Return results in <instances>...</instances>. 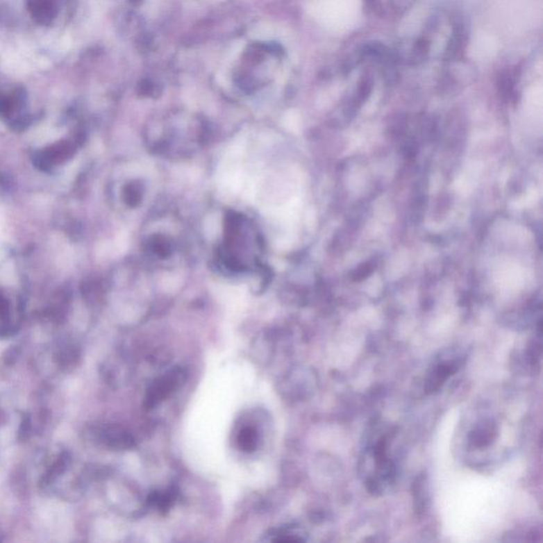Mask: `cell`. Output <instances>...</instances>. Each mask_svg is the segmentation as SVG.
<instances>
[{"label":"cell","mask_w":543,"mask_h":543,"mask_svg":"<svg viewBox=\"0 0 543 543\" xmlns=\"http://www.w3.org/2000/svg\"><path fill=\"white\" fill-rule=\"evenodd\" d=\"M431 43L426 37H421L417 40L413 50H412L411 61L414 64H419L424 62L428 58L430 52Z\"/></svg>","instance_id":"cell-6"},{"label":"cell","mask_w":543,"mask_h":543,"mask_svg":"<svg viewBox=\"0 0 543 543\" xmlns=\"http://www.w3.org/2000/svg\"><path fill=\"white\" fill-rule=\"evenodd\" d=\"M186 380V371L181 367L172 368L164 375L155 379L147 391L144 397V408L147 410L154 409L155 406L162 403L169 396L172 395Z\"/></svg>","instance_id":"cell-1"},{"label":"cell","mask_w":543,"mask_h":543,"mask_svg":"<svg viewBox=\"0 0 543 543\" xmlns=\"http://www.w3.org/2000/svg\"><path fill=\"white\" fill-rule=\"evenodd\" d=\"M100 434H101L102 442L108 444L110 447L119 448V449L132 447L133 437L124 430L110 426L102 430Z\"/></svg>","instance_id":"cell-4"},{"label":"cell","mask_w":543,"mask_h":543,"mask_svg":"<svg viewBox=\"0 0 543 543\" xmlns=\"http://www.w3.org/2000/svg\"><path fill=\"white\" fill-rule=\"evenodd\" d=\"M460 367V361L458 360H448V361L440 362L432 368L428 378H426V390L428 393H433L440 389V386L454 375Z\"/></svg>","instance_id":"cell-2"},{"label":"cell","mask_w":543,"mask_h":543,"mask_svg":"<svg viewBox=\"0 0 543 543\" xmlns=\"http://www.w3.org/2000/svg\"><path fill=\"white\" fill-rule=\"evenodd\" d=\"M468 43V31L462 21H456L452 30L451 38L448 42L444 59L456 60L464 56L465 48Z\"/></svg>","instance_id":"cell-3"},{"label":"cell","mask_w":543,"mask_h":543,"mask_svg":"<svg viewBox=\"0 0 543 543\" xmlns=\"http://www.w3.org/2000/svg\"><path fill=\"white\" fill-rule=\"evenodd\" d=\"M237 442H238L239 448L243 452H247V453L255 452L259 444L258 432L253 426H245L239 432Z\"/></svg>","instance_id":"cell-5"},{"label":"cell","mask_w":543,"mask_h":543,"mask_svg":"<svg viewBox=\"0 0 543 543\" xmlns=\"http://www.w3.org/2000/svg\"><path fill=\"white\" fill-rule=\"evenodd\" d=\"M150 502L154 506H158L162 510H166L169 508L172 502V496L168 494H154L150 498Z\"/></svg>","instance_id":"cell-7"}]
</instances>
